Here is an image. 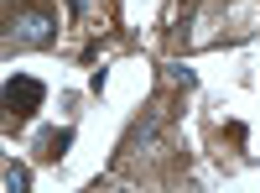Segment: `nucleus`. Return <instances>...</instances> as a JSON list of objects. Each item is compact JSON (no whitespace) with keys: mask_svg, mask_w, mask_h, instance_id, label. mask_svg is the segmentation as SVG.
Segmentation results:
<instances>
[{"mask_svg":"<svg viewBox=\"0 0 260 193\" xmlns=\"http://www.w3.org/2000/svg\"><path fill=\"white\" fill-rule=\"evenodd\" d=\"M47 42H57V21L47 11H21V16H11L6 47H47Z\"/></svg>","mask_w":260,"mask_h":193,"instance_id":"f257e3e1","label":"nucleus"},{"mask_svg":"<svg viewBox=\"0 0 260 193\" xmlns=\"http://www.w3.org/2000/svg\"><path fill=\"white\" fill-rule=\"evenodd\" d=\"M42 99H47V89H42L37 78H26V73L6 78V104H11V115H37Z\"/></svg>","mask_w":260,"mask_h":193,"instance_id":"f03ea898","label":"nucleus"},{"mask_svg":"<svg viewBox=\"0 0 260 193\" xmlns=\"http://www.w3.org/2000/svg\"><path fill=\"white\" fill-rule=\"evenodd\" d=\"M6 188H11V193H26V188H31V173H26L21 162H6Z\"/></svg>","mask_w":260,"mask_h":193,"instance_id":"7ed1b4c3","label":"nucleus"},{"mask_svg":"<svg viewBox=\"0 0 260 193\" xmlns=\"http://www.w3.org/2000/svg\"><path fill=\"white\" fill-rule=\"evenodd\" d=\"M68 6H73V11H78V16H83V11H89V0H68Z\"/></svg>","mask_w":260,"mask_h":193,"instance_id":"20e7f679","label":"nucleus"}]
</instances>
